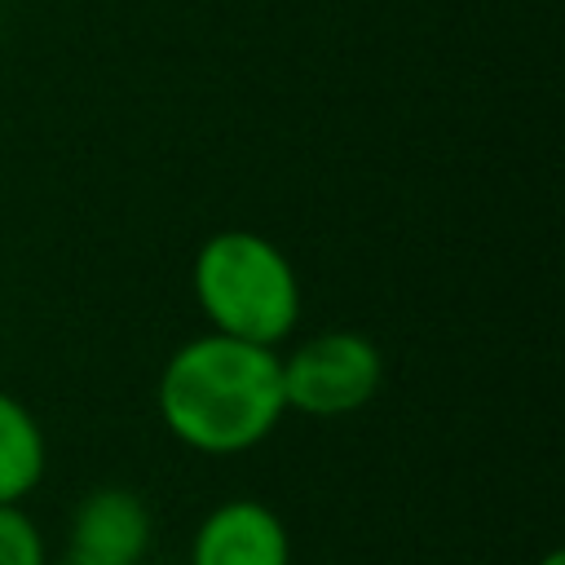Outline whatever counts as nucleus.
I'll return each mask as SVG.
<instances>
[{"label":"nucleus","mask_w":565,"mask_h":565,"mask_svg":"<svg viewBox=\"0 0 565 565\" xmlns=\"http://www.w3.org/2000/svg\"><path fill=\"white\" fill-rule=\"evenodd\" d=\"M154 543V512L132 486H93L66 521L62 565H141Z\"/></svg>","instance_id":"obj_4"},{"label":"nucleus","mask_w":565,"mask_h":565,"mask_svg":"<svg viewBox=\"0 0 565 565\" xmlns=\"http://www.w3.org/2000/svg\"><path fill=\"white\" fill-rule=\"evenodd\" d=\"M49 472V437L35 411L0 388V503H26Z\"/></svg>","instance_id":"obj_6"},{"label":"nucleus","mask_w":565,"mask_h":565,"mask_svg":"<svg viewBox=\"0 0 565 565\" xmlns=\"http://www.w3.org/2000/svg\"><path fill=\"white\" fill-rule=\"evenodd\" d=\"M278 371L287 411L309 419H344L375 402L384 384V353L371 335L331 327L278 353Z\"/></svg>","instance_id":"obj_3"},{"label":"nucleus","mask_w":565,"mask_h":565,"mask_svg":"<svg viewBox=\"0 0 565 565\" xmlns=\"http://www.w3.org/2000/svg\"><path fill=\"white\" fill-rule=\"evenodd\" d=\"M534 565H565V556H561V547H547V552H543Z\"/></svg>","instance_id":"obj_8"},{"label":"nucleus","mask_w":565,"mask_h":565,"mask_svg":"<svg viewBox=\"0 0 565 565\" xmlns=\"http://www.w3.org/2000/svg\"><path fill=\"white\" fill-rule=\"evenodd\" d=\"M190 291L207 331L265 349H282L305 309L291 256L256 230L207 234L190 260Z\"/></svg>","instance_id":"obj_2"},{"label":"nucleus","mask_w":565,"mask_h":565,"mask_svg":"<svg viewBox=\"0 0 565 565\" xmlns=\"http://www.w3.org/2000/svg\"><path fill=\"white\" fill-rule=\"evenodd\" d=\"M154 411L168 437L207 459H234L274 437L287 415L278 349L221 331L177 344L154 384Z\"/></svg>","instance_id":"obj_1"},{"label":"nucleus","mask_w":565,"mask_h":565,"mask_svg":"<svg viewBox=\"0 0 565 565\" xmlns=\"http://www.w3.org/2000/svg\"><path fill=\"white\" fill-rule=\"evenodd\" d=\"M0 44H4V13H0Z\"/></svg>","instance_id":"obj_9"},{"label":"nucleus","mask_w":565,"mask_h":565,"mask_svg":"<svg viewBox=\"0 0 565 565\" xmlns=\"http://www.w3.org/2000/svg\"><path fill=\"white\" fill-rule=\"evenodd\" d=\"M0 565H53L49 539L22 503H0Z\"/></svg>","instance_id":"obj_7"},{"label":"nucleus","mask_w":565,"mask_h":565,"mask_svg":"<svg viewBox=\"0 0 565 565\" xmlns=\"http://www.w3.org/2000/svg\"><path fill=\"white\" fill-rule=\"evenodd\" d=\"M185 565H291V530L265 499L234 494L199 516Z\"/></svg>","instance_id":"obj_5"}]
</instances>
